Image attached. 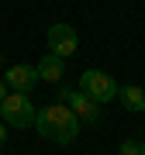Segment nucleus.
I'll use <instances>...</instances> for the list:
<instances>
[{"mask_svg":"<svg viewBox=\"0 0 145 155\" xmlns=\"http://www.w3.org/2000/svg\"><path fill=\"white\" fill-rule=\"evenodd\" d=\"M62 104H69L72 114H76L79 121H86V124H97V121H100V107L104 104H97V100L86 97L83 90H62Z\"/></svg>","mask_w":145,"mask_h":155,"instance_id":"nucleus-5","label":"nucleus"},{"mask_svg":"<svg viewBox=\"0 0 145 155\" xmlns=\"http://www.w3.org/2000/svg\"><path fill=\"white\" fill-rule=\"evenodd\" d=\"M35 127H38L42 138L56 141V145H72L79 134V117L72 114L69 104H62V100H56V104L42 107L38 117H35Z\"/></svg>","mask_w":145,"mask_h":155,"instance_id":"nucleus-1","label":"nucleus"},{"mask_svg":"<svg viewBox=\"0 0 145 155\" xmlns=\"http://www.w3.org/2000/svg\"><path fill=\"white\" fill-rule=\"evenodd\" d=\"M142 155H145V141H142Z\"/></svg>","mask_w":145,"mask_h":155,"instance_id":"nucleus-13","label":"nucleus"},{"mask_svg":"<svg viewBox=\"0 0 145 155\" xmlns=\"http://www.w3.org/2000/svg\"><path fill=\"white\" fill-rule=\"evenodd\" d=\"M35 69H38V79H45V83H59V79L66 76V66H62V59H59V55H52V52H45L42 62H38Z\"/></svg>","mask_w":145,"mask_h":155,"instance_id":"nucleus-7","label":"nucleus"},{"mask_svg":"<svg viewBox=\"0 0 145 155\" xmlns=\"http://www.w3.org/2000/svg\"><path fill=\"white\" fill-rule=\"evenodd\" d=\"M42 79H38V69L28 66V62H17V66L7 69V86L14 90V93H28L31 97V90L38 86Z\"/></svg>","mask_w":145,"mask_h":155,"instance_id":"nucleus-6","label":"nucleus"},{"mask_svg":"<svg viewBox=\"0 0 145 155\" xmlns=\"http://www.w3.org/2000/svg\"><path fill=\"white\" fill-rule=\"evenodd\" d=\"M79 90H83L86 97H93L97 104H107V100L117 97V83L107 72H100V69H86L83 76H79Z\"/></svg>","mask_w":145,"mask_h":155,"instance_id":"nucleus-3","label":"nucleus"},{"mask_svg":"<svg viewBox=\"0 0 145 155\" xmlns=\"http://www.w3.org/2000/svg\"><path fill=\"white\" fill-rule=\"evenodd\" d=\"M45 41H49V52L59 59H69L72 52L79 48V35L69 28V24H52L49 35H45Z\"/></svg>","mask_w":145,"mask_h":155,"instance_id":"nucleus-4","label":"nucleus"},{"mask_svg":"<svg viewBox=\"0 0 145 155\" xmlns=\"http://www.w3.org/2000/svg\"><path fill=\"white\" fill-rule=\"evenodd\" d=\"M11 93V86H7V79H0V104H4V97Z\"/></svg>","mask_w":145,"mask_h":155,"instance_id":"nucleus-10","label":"nucleus"},{"mask_svg":"<svg viewBox=\"0 0 145 155\" xmlns=\"http://www.w3.org/2000/svg\"><path fill=\"white\" fill-rule=\"evenodd\" d=\"M121 155H142V145L138 141H121Z\"/></svg>","mask_w":145,"mask_h":155,"instance_id":"nucleus-9","label":"nucleus"},{"mask_svg":"<svg viewBox=\"0 0 145 155\" xmlns=\"http://www.w3.org/2000/svg\"><path fill=\"white\" fill-rule=\"evenodd\" d=\"M0 117H4V124L7 127H35V117H38V110H35V104H31V97L28 93H7L4 97V104H0Z\"/></svg>","mask_w":145,"mask_h":155,"instance_id":"nucleus-2","label":"nucleus"},{"mask_svg":"<svg viewBox=\"0 0 145 155\" xmlns=\"http://www.w3.org/2000/svg\"><path fill=\"white\" fill-rule=\"evenodd\" d=\"M117 97H121V104L128 107L131 114H142L145 110V90L142 86H117Z\"/></svg>","mask_w":145,"mask_h":155,"instance_id":"nucleus-8","label":"nucleus"},{"mask_svg":"<svg viewBox=\"0 0 145 155\" xmlns=\"http://www.w3.org/2000/svg\"><path fill=\"white\" fill-rule=\"evenodd\" d=\"M0 66H4V52H0Z\"/></svg>","mask_w":145,"mask_h":155,"instance_id":"nucleus-12","label":"nucleus"},{"mask_svg":"<svg viewBox=\"0 0 145 155\" xmlns=\"http://www.w3.org/2000/svg\"><path fill=\"white\" fill-rule=\"evenodd\" d=\"M7 141V124H0V145Z\"/></svg>","mask_w":145,"mask_h":155,"instance_id":"nucleus-11","label":"nucleus"}]
</instances>
